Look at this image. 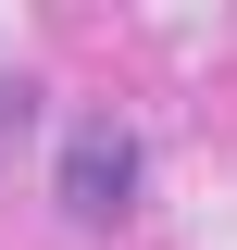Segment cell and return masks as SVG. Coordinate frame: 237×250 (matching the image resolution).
I'll return each mask as SVG.
<instances>
[{
	"mask_svg": "<svg viewBox=\"0 0 237 250\" xmlns=\"http://www.w3.org/2000/svg\"><path fill=\"white\" fill-rule=\"evenodd\" d=\"M125 188H138V150H125L113 125H88V138L62 150V200H75L88 225H113V213H125Z\"/></svg>",
	"mask_w": 237,
	"mask_h": 250,
	"instance_id": "6da1fadb",
	"label": "cell"
}]
</instances>
